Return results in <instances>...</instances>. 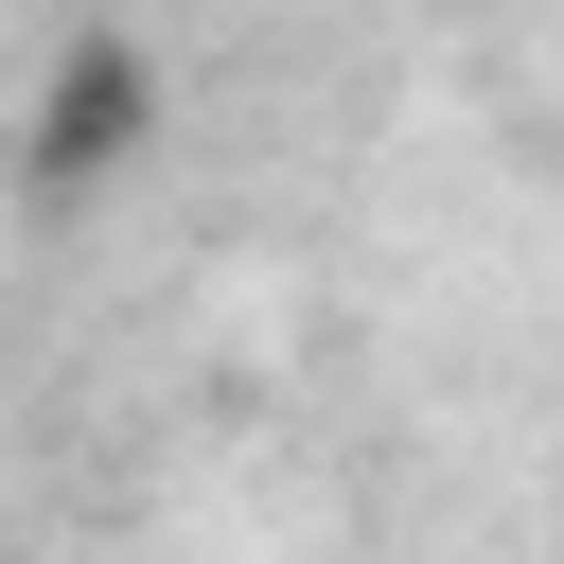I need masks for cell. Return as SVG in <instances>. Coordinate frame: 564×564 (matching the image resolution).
Masks as SVG:
<instances>
[{
	"label": "cell",
	"mask_w": 564,
	"mask_h": 564,
	"mask_svg": "<svg viewBox=\"0 0 564 564\" xmlns=\"http://www.w3.org/2000/svg\"><path fill=\"white\" fill-rule=\"evenodd\" d=\"M141 141H159V53H141V35H70V53L35 70V176L88 194V176H123Z\"/></svg>",
	"instance_id": "cell-1"
}]
</instances>
